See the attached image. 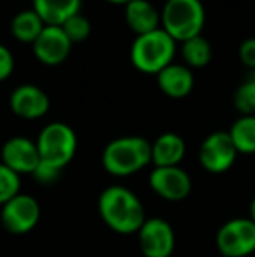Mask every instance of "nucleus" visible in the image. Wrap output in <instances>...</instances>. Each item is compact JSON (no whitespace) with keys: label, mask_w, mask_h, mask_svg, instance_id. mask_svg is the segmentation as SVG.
<instances>
[{"label":"nucleus","mask_w":255,"mask_h":257,"mask_svg":"<svg viewBox=\"0 0 255 257\" xmlns=\"http://www.w3.org/2000/svg\"><path fill=\"white\" fill-rule=\"evenodd\" d=\"M98 212L102 220L119 234H133L147 220L145 208L133 191L123 186H110L98 198Z\"/></svg>","instance_id":"1"},{"label":"nucleus","mask_w":255,"mask_h":257,"mask_svg":"<svg viewBox=\"0 0 255 257\" xmlns=\"http://www.w3.org/2000/svg\"><path fill=\"white\" fill-rule=\"evenodd\" d=\"M152 163L150 142L142 137H119L103 149L102 165L114 177H129Z\"/></svg>","instance_id":"2"},{"label":"nucleus","mask_w":255,"mask_h":257,"mask_svg":"<svg viewBox=\"0 0 255 257\" xmlns=\"http://www.w3.org/2000/svg\"><path fill=\"white\" fill-rule=\"evenodd\" d=\"M177 53V41L170 37L163 28L143 35H136L129 49V60L138 72L157 75L163 68L173 63Z\"/></svg>","instance_id":"3"},{"label":"nucleus","mask_w":255,"mask_h":257,"mask_svg":"<svg viewBox=\"0 0 255 257\" xmlns=\"http://www.w3.org/2000/svg\"><path fill=\"white\" fill-rule=\"evenodd\" d=\"M204 21L206 13L201 0H166L161 9V28L180 44L201 35Z\"/></svg>","instance_id":"4"},{"label":"nucleus","mask_w":255,"mask_h":257,"mask_svg":"<svg viewBox=\"0 0 255 257\" xmlns=\"http://www.w3.org/2000/svg\"><path fill=\"white\" fill-rule=\"evenodd\" d=\"M41 163L62 170L74 159L77 153V135L67 122H49L41 130L37 140Z\"/></svg>","instance_id":"5"},{"label":"nucleus","mask_w":255,"mask_h":257,"mask_svg":"<svg viewBox=\"0 0 255 257\" xmlns=\"http://www.w3.org/2000/svg\"><path fill=\"white\" fill-rule=\"evenodd\" d=\"M224 257H246L255 252V224L248 217H238L222 224L215 238Z\"/></svg>","instance_id":"6"},{"label":"nucleus","mask_w":255,"mask_h":257,"mask_svg":"<svg viewBox=\"0 0 255 257\" xmlns=\"http://www.w3.org/2000/svg\"><path fill=\"white\" fill-rule=\"evenodd\" d=\"M0 220L6 231L13 234L30 233L41 220V205L34 196L20 193L2 205Z\"/></svg>","instance_id":"7"},{"label":"nucleus","mask_w":255,"mask_h":257,"mask_svg":"<svg viewBox=\"0 0 255 257\" xmlns=\"http://www.w3.org/2000/svg\"><path fill=\"white\" fill-rule=\"evenodd\" d=\"M238 158L234 144L227 132H213L199 147V163L208 173H225Z\"/></svg>","instance_id":"8"},{"label":"nucleus","mask_w":255,"mask_h":257,"mask_svg":"<svg viewBox=\"0 0 255 257\" xmlns=\"http://www.w3.org/2000/svg\"><path fill=\"white\" fill-rule=\"evenodd\" d=\"M138 247L143 257H170L175 250V231L168 220L152 217L138 229Z\"/></svg>","instance_id":"9"},{"label":"nucleus","mask_w":255,"mask_h":257,"mask_svg":"<svg viewBox=\"0 0 255 257\" xmlns=\"http://www.w3.org/2000/svg\"><path fill=\"white\" fill-rule=\"evenodd\" d=\"M149 186L166 201H182L191 194L192 180L180 166H154L149 175Z\"/></svg>","instance_id":"10"},{"label":"nucleus","mask_w":255,"mask_h":257,"mask_svg":"<svg viewBox=\"0 0 255 257\" xmlns=\"http://www.w3.org/2000/svg\"><path fill=\"white\" fill-rule=\"evenodd\" d=\"M2 161L7 168H11L18 175L34 173L41 163V156L35 140L27 137H13L2 146Z\"/></svg>","instance_id":"11"},{"label":"nucleus","mask_w":255,"mask_h":257,"mask_svg":"<svg viewBox=\"0 0 255 257\" xmlns=\"http://www.w3.org/2000/svg\"><path fill=\"white\" fill-rule=\"evenodd\" d=\"M72 48H74V44L68 41L62 27H53V25H46L37 41L32 44L35 58L48 67L62 65L70 56Z\"/></svg>","instance_id":"12"},{"label":"nucleus","mask_w":255,"mask_h":257,"mask_svg":"<svg viewBox=\"0 0 255 257\" xmlns=\"http://www.w3.org/2000/svg\"><path fill=\"white\" fill-rule=\"evenodd\" d=\"M49 107H51V102H49L48 93L35 84L18 86L9 96L11 112L28 121L44 117L49 112Z\"/></svg>","instance_id":"13"},{"label":"nucleus","mask_w":255,"mask_h":257,"mask_svg":"<svg viewBox=\"0 0 255 257\" xmlns=\"http://www.w3.org/2000/svg\"><path fill=\"white\" fill-rule=\"evenodd\" d=\"M157 86L168 98L180 100L191 95L194 88V74L182 63H171L156 75Z\"/></svg>","instance_id":"14"},{"label":"nucleus","mask_w":255,"mask_h":257,"mask_svg":"<svg viewBox=\"0 0 255 257\" xmlns=\"http://www.w3.org/2000/svg\"><path fill=\"white\" fill-rule=\"evenodd\" d=\"M124 21L135 35L161 28V9L149 0H131L124 6Z\"/></svg>","instance_id":"15"},{"label":"nucleus","mask_w":255,"mask_h":257,"mask_svg":"<svg viewBox=\"0 0 255 257\" xmlns=\"http://www.w3.org/2000/svg\"><path fill=\"white\" fill-rule=\"evenodd\" d=\"M150 153L154 166H180L187 153V146L178 133L168 132L150 142Z\"/></svg>","instance_id":"16"},{"label":"nucleus","mask_w":255,"mask_h":257,"mask_svg":"<svg viewBox=\"0 0 255 257\" xmlns=\"http://www.w3.org/2000/svg\"><path fill=\"white\" fill-rule=\"evenodd\" d=\"M82 0H34L32 9L42 18L46 25L62 27L68 18L81 13Z\"/></svg>","instance_id":"17"},{"label":"nucleus","mask_w":255,"mask_h":257,"mask_svg":"<svg viewBox=\"0 0 255 257\" xmlns=\"http://www.w3.org/2000/svg\"><path fill=\"white\" fill-rule=\"evenodd\" d=\"M46 28V23L34 9H23L11 20V35L21 44H34Z\"/></svg>","instance_id":"18"},{"label":"nucleus","mask_w":255,"mask_h":257,"mask_svg":"<svg viewBox=\"0 0 255 257\" xmlns=\"http://www.w3.org/2000/svg\"><path fill=\"white\" fill-rule=\"evenodd\" d=\"M180 53L182 58H184L185 67H189L191 70L192 68L208 67V63L213 58V48H211L210 41L203 37V34L182 42Z\"/></svg>","instance_id":"19"},{"label":"nucleus","mask_w":255,"mask_h":257,"mask_svg":"<svg viewBox=\"0 0 255 257\" xmlns=\"http://www.w3.org/2000/svg\"><path fill=\"white\" fill-rule=\"evenodd\" d=\"M227 133L238 154H255V115H239Z\"/></svg>","instance_id":"20"},{"label":"nucleus","mask_w":255,"mask_h":257,"mask_svg":"<svg viewBox=\"0 0 255 257\" xmlns=\"http://www.w3.org/2000/svg\"><path fill=\"white\" fill-rule=\"evenodd\" d=\"M62 30L72 44H81V42L88 41L89 35H91V21L82 13H77L65 21L62 25Z\"/></svg>","instance_id":"21"},{"label":"nucleus","mask_w":255,"mask_h":257,"mask_svg":"<svg viewBox=\"0 0 255 257\" xmlns=\"http://www.w3.org/2000/svg\"><path fill=\"white\" fill-rule=\"evenodd\" d=\"M232 103L241 115H255V82L252 79H246L236 88Z\"/></svg>","instance_id":"22"},{"label":"nucleus","mask_w":255,"mask_h":257,"mask_svg":"<svg viewBox=\"0 0 255 257\" xmlns=\"http://www.w3.org/2000/svg\"><path fill=\"white\" fill-rule=\"evenodd\" d=\"M20 175L14 173L11 168H7L4 163H0V206L6 205L9 200H13L16 194H20Z\"/></svg>","instance_id":"23"},{"label":"nucleus","mask_w":255,"mask_h":257,"mask_svg":"<svg viewBox=\"0 0 255 257\" xmlns=\"http://www.w3.org/2000/svg\"><path fill=\"white\" fill-rule=\"evenodd\" d=\"M32 175H34V179L37 180V182L49 186V184L56 182V180L60 179V175H62V170L55 168V166L46 165V163H39L37 170H35Z\"/></svg>","instance_id":"24"},{"label":"nucleus","mask_w":255,"mask_h":257,"mask_svg":"<svg viewBox=\"0 0 255 257\" xmlns=\"http://www.w3.org/2000/svg\"><path fill=\"white\" fill-rule=\"evenodd\" d=\"M14 65H16L14 54L11 53V49L7 48V46H4L2 42H0V82L6 81V79H9L11 75H13Z\"/></svg>","instance_id":"25"},{"label":"nucleus","mask_w":255,"mask_h":257,"mask_svg":"<svg viewBox=\"0 0 255 257\" xmlns=\"http://www.w3.org/2000/svg\"><path fill=\"white\" fill-rule=\"evenodd\" d=\"M238 56L241 63L250 70H255V37H248L239 44Z\"/></svg>","instance_id":"26"},{"label":"nucleus","mask_w":255,"mask_h":257,"mask_svg":"<svg viewBox=\"0 0 255 257\" xmlns=\"http://www.w3.org/2000/svg\"><path fill=\"white\" fill-rule=\"evenodd\" d=\"M248 219L255 224V196H253V200L250 201V206H248Z\"/></svg>","instance_id":"27"},{"label":"nucleus","mask_w":255,"mask_h":257,"mask_svg":"<svg viewBox=\"0 0 255 257\" xmlns=\"http://www.w3.org/2000/svg\"><path fill=\"white\" fill-rule=\"evenodd\" d=\"M105 2H110V4H116V6H126L131 0H105Z\"/></svg>","instance_id":"28"},{"label":"nucleus","mask_w":255,"mask_h":257,"mask_svg":"<svg viewBox=\"0 0 255 257\" xmlns=\"http://www.w3.org/2000/svg\"><path fill=\"white\" fill-rule=\"evenodd\" d=\"M248 79H252V81L255 82V70L252 72V74H250V77H248Z\"/></svg>","instance_id":"29"}]
</instances>
